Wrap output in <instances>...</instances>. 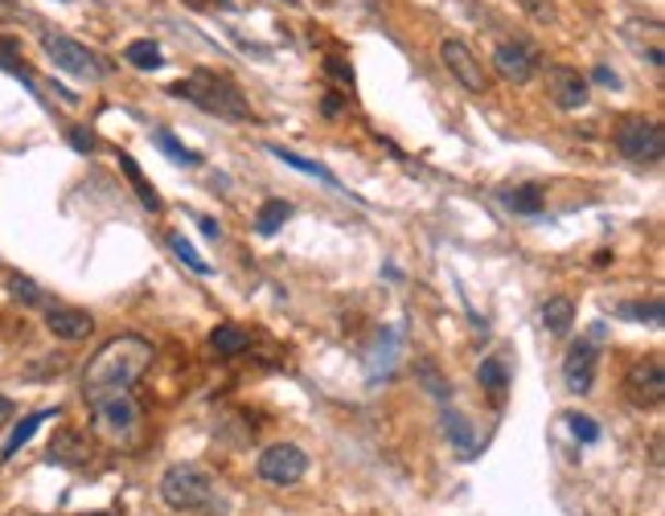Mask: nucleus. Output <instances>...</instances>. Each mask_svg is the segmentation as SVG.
<instances>
[{
	"label": "nucleus",
	"mask_w": 665,
	"mask_h": 516,
	"mask_svg": "<svg viewBox=\"0 0 665 516\" xmlns=\"http://www.w3.org/2000/svg\"><path fill=\"white\" fill-rule=\"evenodd\" d=\"M153 365V340L136 333L111 336L107 345L95 349V357L83 369V401L95 406L116 394H132V385L144 377V369Z\"/></svg>",
	"instance_id": "1"
},
{
	"label": "nucleus",
	"mask_w": 665,
	"mask_h": 516,
	"mask_svg": "<svg viewBox=\"0 0 665 516\" xmlns=\"http://www.w3.org/2000/svg\"><path fill=\"white\" fill-rule=\"evenodd\" d=\"M173 95L189 99L193 107H202L205 116H218V119H251V103L242 99V91L230 79L222 74H210V70H198L189 74L181 83H173Z\"/></svg>",
	"instance_id": "2"
},
{
	"label": "nucleus",
	"mask_w": 665,
	"mask_h": 516,
	"mask_svg": "<svg viewBox=\"0 0 665 516\" xmlns=\"http://www.w3.org/2000/svg\"><path fill=\"white\" fill-rule=\"evenodd\" d=\"M91 431L107 447L132 451L140 443V434H144V415L132 401V394H116V398H103L91 406Z\"/></svg>",
	"instance_id": "3"
},
{
	"label": "nucleus",
	"mask_w": 665,
	"mask_h": 516,
	"mask_svg": "<svg viewBox=\"0 0 665 516\" xmlns=\"http://www.w3.org/2000/svg\"><path fill=\"white\" fill-rule=\"evenodd\" d=\"M161 500L173 513H198L214 500V476L202 464H173L161 476Z\"/></svg>",
	"instance_id": "4"
},
{
	"label": "nucleus",
	"mask_w": 665,
	"mask_h": 516,
	"mask_svg": "<svg viewBox=\"0 0 665 516\" xmlns=\"http://www.w3.org/2000/svg\"><path fill=\"white\" fill-rule=\"evenodd\" d=\"M616 152L632 165H662L665 132L645 116H625L616 123Z\"/></svg>",
	"instance_id": "5"
},
{
	"label": "nucleus",
	"mask_w": 665,
	"mask_h": 516,
	"mask_svg": "<svg viewBox=\"0 0 665 516\" xmlns=\"http://www.w3.org/2000/svg\"><path fill=\"white\" fill-rule=\"evenodd\" d=\"M41 50L50 53V62L62 74H74V79H86V83H99L111 74V67L103 62L95 50H86L83 41H74L67 34H41Z\"/></svg>",
	"instance_id": "6"
},
{
	"label": "nucleus",
	"mask_w": 665,
	"mask_h": 516,
	"mask_svg": "<svg viewBox=\"0 0 665 516\" xmlns=\"http://www.w3.org/2000/svg\"><path fill=\"white\" fill-rule=\"evenodd\" d=\"M625 398L632 406H641V410H653V406H662L665 398V365L662 357L653 352V357H641V361H632L629 373H625Z\"/></svg>",
	"instance_id": "7"
},
{
	"label": "nucleus",
	"mask_w": 665,
	"mask_h": 516,
	"mask_svg": "<svg viewBox=\"0 0 665 516\" xmlns=\"http://www.w3.org/2000/svg\"><path fill=\"white\" fill-rule=\"evenodd\" d=\"M259 480L275 483V488H288V483H300L308 471V455L296 443H275V447H268L263 455H259Z\"/></svg>",
	"instance_id": "8"
},
{
	"label": "nucleus",
	"mask_w": 665,
	"mask_h": 516,
	"mask_svg": "<svg viewBox=\"0 0 665 516\" xmlns=\"http://www.w3.org/2000/svg\"><path fill=\"white\" fill-rule=\"evenodd\" d=\"M440 62H443V70H448V74H452V79L468 91V95H480V91L489 86V79H485V67L477 62V53L468 50L464 41H456V37L440 41Z\"/></svg>",
	"instance_id": "9"
},
{
	"label": "nucleus",
	"mask_w": 665,
	"mask_h": 516,
	"mask_svg": "<svg viewBox=\"0 0 665 516\" xmlns=\"http://www.w3.org/2000/svg\"><path fill=\"white\" fill-rule=\"evenodd\" d=\"M543 67V53L526 46V41H501L494 50V70L506 83H530Z\"/></svg>",
	"instance_id": "10"
},
{
	"label": "nucleus",
	"mask_w": 665,
	"mask_h": 516,
	"mask_svg": "<svg viewBox=\"0 0 665 516\" xmlns=\"http://www.w3.org/2000/svg\"><path fill=\"white\" fill-rule=\"evenodd\" d=\"M546 95L559 111H580V107H587V79L575 67H550L546 70Z\"/></svg>",
	"instance_id": "11"
},
{
	"label": "nucleus",
	"mask_w": 665,
	"mask_h": 516,
	"mask_svg": "<svg viewBox=\"0 0 665 516\" xmlns=\"http://www.w3.org/2000/svg\"><path fill=\"white\" fill-rule=\"evenodd\" d=\"M563 382L571 394H587L592 389V382H596V340H575L567 349Z\"/></svg>",
	"instance_id": "12"
},
{
	"label": "nucleus",
	"mask_w": 665,
	"mask_h": 516,
	"mask_svg": "<svg viewBox=\"0 0 665 516\" xmlns=\"http://www.w3.org/2000/svg\"><path fill=\"white\" fill-rule=\"evenodd\" d=\"M46 328H50L58 340L74 345V340H86V336L95 333V320H91V312H83V308L50 303V308H46Z\"/></svg>",
	"instance_id": "13"
},
{
	"label": "nucleus",
	"mask_w": 665,
	"mask_h": 516,
	"mask_svg": "<svg viewBox=\"0 0 665 516\" xmlns=\"http://www.w3.org/2000/svg\"><path fill=\"white\" fill-rule=\"evenodd\" d=\"M46 455H50V464L58 467H86L91 464V439H86V431L62 427V431H54Z\"/></svg>",
	"instance_id": "14"
},
{
	"label": "nucleus",
	"mask_w": 665,
	"mask_h": 516,
	"mask_svg": "<svg viewBox=\"0 0 665 516\" xmlns=\"http://www.w3.org/2000/svg\"><path fill=\"white\" fill-rule=\"evenodd\" d=\"M543 328L550 336H567L575 328V300L571 296H550L543 303Z\"/></svg>",
	"instance_id": "15"
},
{
	"label": "nucleus",
	"mask_w": 665,
	"mask_h": 516,
	"mask_svg": "<svg viewBox=\"0 0 665 516\" xmlns=\"http://www.w3.org/2000/svg\"><path fill=\"white\" fill-rule=\"evenodd\" d=\"M50 418H58V410H37V415L21 418L17 427H13V434L4 439V447H0V459H13V455H17V451L37 434V427H41V422H50Z\"/></svg>",
	"instance_id": "16"
},
{
	"label": "nucleus",
	"mask_w": 665,
	"mask_h": 516,
	"mask_svg": "<svg viewBox=\"0 0 665 516\" xmlns=\"http://www.w3.org/2000/svg\"><path fill=\"white\" fill-rule=\"evenodd\" d=\"M477 377H480V385H485V394H489L494 401H501L506 394H510V365H506L501 357H485L480 369H477Z\"/></svg>",
	"instance_id": "17"
},
{
	"label": "nucleus",
	"mask_w": 665,
	"mask_h": 516,
	"mask_svg": "<svg viewBox=\"0 0 665 516\" xmlns=\"http://www.w3.org/2000/svg\"><path fill=\"white\" fill-rule=\"evenodd\" d=\"M394 352H399V336H394V333H378L375 349H370V365H366L370 382H378V377H387V373H391Z\"/></svg>",
	"instance_id": "18"
},
{
	"label": "nucleus",
	"mask_w": 665,
	"mask_h": 516,
	"mask_svg": "<svg viewBox=\"0 0 665 516\" xmlns=\"http://www.w3.org/2000/svg\"><path fill=\"white\" fill-rule=\"evenodd\" d=\"M501 201H506V205H510L513 214H543V189H538V184H518V189H506V193H501Z\"/></svg>",
	"instance_id": "19"
},
{
	"label": "nucleus",
	"mask_w": 665,
	"mask_h": 516,
	"mask_svg": "<svg viewBox=\"0 0 665 516\" xmlns=\"http://www.w3.org/2000/svg\"><path fill=\"white\" fill-rule=\"evenodd\" d=\"M288 217H292L288 201H280V197L263 201V205H259V214H256V233L272 238L275 230H284V221H288Z\"/></svg>",
	"instance_id": "20"
},
{
	"label": "nucleus",
	"mask_w": 665,
	"mask_h": 516,
	"mask_svg": "<svg viewBox=\"0 0 665 516\" xmlns=\"http://www.w3.org/2000/svg\"><path fill=\"white\" fill-rule=\"evenodd\" d=\"M210 345H214L222 357H239V352L251 349V336H247V328H235V324H218V328L210 333Z\"/></svg>",
	"instance_id": "21"
},
{
	"label": "nucleus",
	"mask_w": 665,
	"mask_h": 516,
	"mask_svg": "<svg viewBox=\"0 0 665 516\" xmlns=\"http://www.w3.org/2000/svg\"><path fill=\"white\" fill-rule=\"evenodd\" d=\"M120 168H123V177L132 181V189L140 193V205H144V209H153V214H156V209H161V193H156L153 184L144 181V172H140V165L132 160V156H128V152L120 156Z\"/></svg>",
	"instance_id": "22"
},
{
	"label": "nucleus",
	"mask_w": 665,
	"mask_h": 516,
	"mask_svg": "<svg viewBox=\"0 0 665 516\" xmlns=\"http://www.w3.org/2000/svg\"><path fill=\"white\" fill-rule=\"evenodd\" d=\"M268 152H272L275 160H284V165L300 168V172H308V177H317V181H324V184H337V177H333V172H329V168H324V165H317V160H305V156H296V152L280 148V144H268Z\"/></svg>",
	"instance_id": "23"
},
{
	"label": "nucleus",
	"mask_w": 665,
	"mask_h": 516,
	"mask_svg": "<svg viewBox=\"0 0 665 516\" xmlns=\"http://www.w3.org/2000/svg\"><path fill=\"white\" fill-rule=\"evenodd\" d=\"M4 287H9V296L17 303H25V308H41V287H37L34 279H25V275L13 271V275L4 279Z\"/></svg>",
	"instance_id": "24"
},
{
	"label": "nucleus",
	"mask_w": 665,
	"mask_h": 516,
	"mask_svg": "<svg viewBox=\"0 0 665 516\" xmlns=\"http://www.w3.org/2000/svg\"><path fill=\"white\" fill-rule=\"evenodd\" d=\"M153 144L165 152L169 160H177V165H198V160H202L198 152H189L186 144H177V135H173V132H153Z\"/></svg>",
	"instance_id": "25"
},
{
	"label": "nucleus",
	"mask_w": 665,
	"mask_h": 516,
	"mask_svg": "<svg viewBox=\"0 0 665 516\" xmlns=\"http://www.w3.org/2000/svg\"><path fill=\"white\" fill-rule=\"evenodd\" d=\"M620 316L625 320H641V324H653V328H662V320H665V303L662 300H649V303H625L620 308Z\"/></svg>",
	"instance_id": "26"
},
{
	"label": "nucleus",
	"mask_w": 665,
	"mask_h": 516,
	"mask_svg": "<svg viewBox=\"0 0 665 516\" xmlns=\"http://www.w3.org/2000/svg\"><path fill=\"white\" fill-rule=\"evenodd\" d=\"M123 58H128V67H136V70L161 67V50H156L153 41H132V46L123 50Z\"/></svg>",
	"instance_id": "27"
},
{
	"label": "nucleus",
	"mask_w": 665,
	"mask_h": 516,
	"mask_svg": "<svg viewBox=\"0 0 665 516\" xmlns=\"http://www.w3.org/2000/svg\"><path fill=\"white\" fill-rule=\"evenodd\" d=\"M169 247H173V254H177V259H181V263H186L189 271H198V275H210V263H205L198 250L189 247L181 233H169Z\"/></svg>",
	"instance_id": "28"
},
{
	"label": "nucleus",
	"mask_w": 665,
	"mask_h": 516,
	"mask_svg": "<svg viewBox=\"0 0 665 516\" xmlns=\"http://www.w3.org/2000/svg\"><path fill=\"white\" fill-rule=\"evenodd\" d=\"M443 427L452 434V443L461 447V455H473V431H468V422L461 415H443Z\"/></svg>",
	"instance_id": "29"
},
{
	"label": "nucleus",
	"mask_w": 665,
	"mask_h": 516,
	"mask_svg": "<svg viewBox=\"0 0 665 516\" xmlns=\"http://www.w3.org/2000/svg\"><path fill=\"white\" fill-rule=\"evenodd\" d=\"M567 427H571V434H575L580 443H596L599 439L596 418H587V415H567Z\"/></svg>",
	"instance_id": "30"
},
{
	"label": "nucleus",
	"mask_w": 665,
	"mask_h": 516,
	"mask_svg": "<svg viewBox=\"0 0 665 516\" xmlns=\"http://www.w3.org/2000/svg\"><path fill=\"white\" fill-rule=\"evenodd\" d=\"M67 140H70V144H74L79 152H95V148H99V140L86 132V128H70Z\"/></svg>",
	"instance_id": "31"
},
{
	"label": "nucleus",
	"mask_w": 665,
	"mask_h": 516,
	"mask_svg": "<svg viewBox=\"0 0 665 516\" xmlns=\"http://www.w3.org/2000/svg\"><path fill=\"white\" fill-rule=\"evenodd\" d=\"M522 9H526L534 21H555V9H550V0H522Z\"/></svg>",
	"instance_id": "32"
},
{
	"label": "nucleus",
	"mask_w": 665,
	"mask_h": 516,
	"mask_svg": "<svg viewBox=\"0 0 665 516\" xmlns=\"http://www.w3.org/2000/svg\"><path fill=\"white\" fill-rule=\"evenodd\" d=\"M329 79H337L342 86H354V70L345 67L342 58H329Z\"/></svg>",
	"instance_id": "33"
},
{
	"label": "nucleus",
	"mask_w": 665,
	"mask_h": 516,
	"mask_svg": "<svg viewBox=\"0 0 665 516\" xmlns=\"http://www.w3.org/2000/svg\"><path fill=\"white\" fill-rule=\"evenodd\" d=\"M324 116H342V107H345V99L342 95H337V91H329V95H324Z\"/></svg>",
	"instance_id": "34"
},
{
	"label": "nucleus",
	"mask_w": 665,
	"mask_h": 516,
	"mask_svg": "<svg viewBox=\"0 0 665 516\" xmlns=\"http://www.w3.org/2000/svg\"><path fill=\"white\" fill-rule=\"evenodd\" d=\"M17 415V406H13V398H0V427L9 422V418Z\"/></svg>",
	"instance_id": "35"
},
{
	"label": "nucleus",
	"mask_w": 665,
	"mask_h": 516,
	"mask_svg": "<svg viewBox=\"0 0 665 516\" xmlns=\"http://www.w3.org/2000/svg\"><path fill=\"white\" fill-rule=\"evenodd\" d=\"M17 17V4L13 0H0V21H13Z\"/></svg>",
	"instance_id": "36"
},
{
	"label": "nucleus",
	"mask_w": 665,
	"mask_h": 516,
	"mask_svg": "<svg viewBox=\"0 0 665 516\" xmlns=\"http://www.w3.org/2000/svg\"><path fill=\"white\" fill-rule=\"evenodd\" d=\"M202 230L205 238H218V221H214V217H202Z\"/></svg>",
	"instance_id": "37"
},
{
	"label": "nucleus",
	"mask_w": 665,
	"mask_h": 516,
	"mask_svg": "<svg viewBox=\"0 0 665 516\" xmlns=\"http://www.w3.org/2000/svg\"><path fill=\"white\" fill-rule=\"evenodd\" d=\"M596 83H608V86H616V74H608V70H596Z\"/></svg>",
	"instance_id": "38"
},
{
	"label": "nucleus",
	"mask_w": 665,
	"mask_h": 516,
	"mask_svg": "<svg viewBox=\"0 0 665 516\" xmlns=\"http://www.w3.org/2000/svg\"><path fill=\"white\" fill-rule=\"evenodd\" d=\"M189 4H210V0H189Z\"/></svg>",
	"instance_id": "39"
}]
</instances>
